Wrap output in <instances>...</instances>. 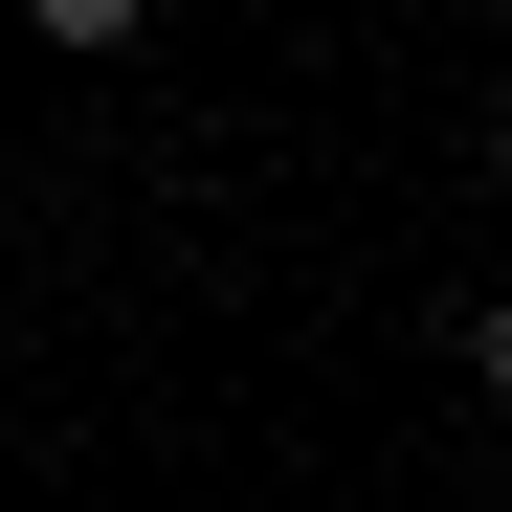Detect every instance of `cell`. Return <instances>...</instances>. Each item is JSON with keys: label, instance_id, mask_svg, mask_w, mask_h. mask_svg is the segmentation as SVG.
I'll list each match as a JSON object with an SVG mask.
<instances>
[{"label": "cell", "instance_id": "obj_1", "mask_svg": "<svg viewBox=\"0 0 512 512\" xmlns=\"http://www.w3.org/2000/svg\"><path fill=\"white\" fill-rule=\"evenodd\" d=\"M23 23H45V45H134L156 0H23Z\"/></svg>", "mask_w": 512, "mask_h": 512}, {"label": "cell", "instance_id": "obj_2", "mask_svg": "<svg viewBox=\"0 0 512 512\" xmlns=\"http://www.w3.org/2000/svg\"><path fill=\"white\" fill-rule=\"evenodd\" d=\"M468 401H512V290H468Z\"/></svg>", "mask_w": 512, "mask_h": 512}, {"label": "cell", "instance_id": "obj_3", "mask_svg": "<svg viewBox=\"0 0 512 512\" xmlns=\"http://www.w3.org/2000/svg\"><path fill=\"white\" fill-rule=\"evenodd\" d=\"M490 179H512V112H490Z\"/></svg>", "mask_w": 512, "mask_h": 512}]
</instances>
